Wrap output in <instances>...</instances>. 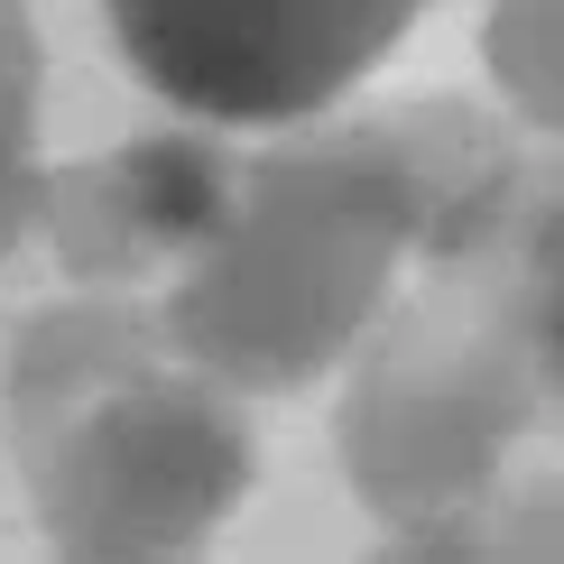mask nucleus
Instances as JSON below:
<instances>
[{"label": "nucleus", "instance_id": "nucleus-1", "mask_svg": "<svg viewBox=\"0 0 564 564\" xmlns=\"http://www.w3.org/2000/svg\"><path fill=\"white\" fill-rule=\"evenodd\" d=\"M519 185L473 111H389L241 158L231 223L167 278V334L231 389H305L380 324L389 278Z\"/></svg>", "mask_w": 564, "mask_h": 564}, {"label": "nucleus", "instance_id": "nucleus-2", "mask_svg": "<svg viewBox=\"0 0 564 564\" xmlns=\"http://www.w3.org/2000/svg\"><path fill=\"white\" fill-rule=\"evenodd\" d=\"M0 416L46 546L84 564L195 555L260 463L231 380L185 361L167 315L149 324L130 305L29 315L0 370Z\"/></svg>", "mask_w": 564, "mask_h": 564}, {"label": "nucleus", "instance_id": "nucleus-3", "mask_svg": "<svg viewBox=\"0 0 564 564\" xmlns=\"http://www.w3.org/2000/svg\"><path fill=\"white\" fill-rule=\"evenodd\" d=\"M426 0H102L130 75L204 130H288L380 75Z\"/></svg>", "mask_w": 564, "mask_h": 564}, {"label": "nucleus", "instance_id": "nucleus-4", "mask_svg": "<svg viewBox=\"0 0 564 564\" xmlns=\"http://www.w3.org/2000/svg\"><path fill=\"white\" fill-rule=\"evenodd\" d=\"M231 195H241V158L195 121L46 176L37 231L75 288H139V278H176L195 260L231 223Z\"/></svg>", "mask_w": 564, "mask_h": 564}, {"label": "nucleus", "instance_id": "nucleus-5", "mask_svg": "<svg viewBox=\"0 0 564 564\" xmlns=\"http://www.w3.org/2000/svg\"><path fill=\"white\" fill-rule=\"evenodd\" d=\"M490 269H500V296H509V324H519V361H528V389L564 408V195H536L519 176V195L490 214Z\"/></svg>", "mask_w": 564, "mask_h": 564}, {"label": "nucleus", "instance_id": "nucleus-6", "mask_svg": "<svg viewBox=\"0 0 564 564\" xmlns=\"http://www.w3.org/2000/svg\"><path fill=\"white\" fill-rule=\"evenodd\" d=\"M37 29H29V0H0V260L37 231Z\"/></svg>", "mask_w": 564, "mask_h": 564}, {"label": "nucleus", "instance_id": "nucleus-7", "mask_svg": "<svg viewBox=\"0 0 564 564\" xmlns=\"http://www.w3.org/2000/svg\"><path fill=\"white\" fill-rule=\"evenodd\" d=\"M481 56L536 130L564 139V0H490Z\"/></svg>", "mask_w": 564, "mask_h": 564}]
</instances>
